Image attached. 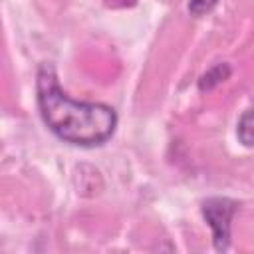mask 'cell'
I'll return each mask as SVG.
<instances>
[{"mask_svg":"<svg viewBox=\"0 0 254 254\" xmlns=\"http://www.w3.org/2000/svg\"><path fill=\"white\" fill-rule=\"evenodd\" d=\"M38 109L48 129L71 145L93 147L105 143L117 127V113L105 103L71 99L58 83L50 64H42L36 81Z\"/></svg>","mask_w":254,"mask_h":254,"instance_id":"obj_1","label":"cell"},{"mask_svg":"<svg viewBox=\"0 0 254 254\" xmlns=\"http://www.w3.org/2000/svg\"><path fill=\"white\" fill-rule=\"evenodd\" d=\"M236 208V200L226 196H210L202 202V216L212 230V242L218 252H224L230 246V226Z\"/></svg>","mask_w":254,"mask_h":254,"instance_id":"obj_2","label":"cell"},{"mask_svg":"<svg viewBox=\"0 0 254 254\" xmlns=\"http://www.w3.org/2000/svg\"><path fill=\"white\" fill-rule=\"evenodd\" d=\"M230 65L226 64V62H222V64H216L214 67H210L200 79H198V89L200 91H210V89H214L216 85H220L222 81H226L228 77H230Z\"/></svg>","mask_w":254,"mask_h":254,"instance_id":"obj_3","label":"cell"},{"mask_svg":"<svg viewBox=\"0 0 254 254\" xmlns=\"http://www.w3.org/2000/svg\"><path fill=\"white\" fill-rule=\"evenodd\" d=\"M236 135L240 139L242 145L246 147H254V111H246L236 127Z\"/></svg>","mask_w":254,"mask_h":254,"instance_id":"obj_4","label":"cell"},{"mask_svg":"<svg viewBox=\"0 0 254 254\" xmlns=\"http://www.w3.org/2000/svg\"><path fill=\"white\" fill-rule=\"evenodd\" d=\"M216 4H218V0H189V12L192 16H204Z\"/></svg>","mask_w":254,"mask_h":254,"instance_id":"obj_5","label":"cell"}]
</instances>
